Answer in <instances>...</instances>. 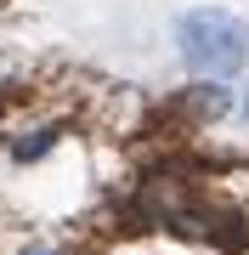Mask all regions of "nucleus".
<instances>
[{"instance_id": "nucleus-1", "label": "nucleus", "mask_w": 249, "mask_h": 255, "mask_svg": "<svg viewBox=\"0 0 249 255\" xmlns=\"http://www.w3.org/2000/svg\"><path fill=\"white\" fill-rule=\"evenodd\" d=\"M175 34H181L187 68L204 74V80H227V74H238L249 63V23L232 17V11H215V6L187 11Z\"/></svg>"}, {"instance_id": "nucleus-2", "label": "nucleus", "mask_w": 249, "mask_h": 255, "mask_svg": "<svg viewBox=\"0 0 249 255\" xmlns=\"http://www.w3.org/2000/svg\"><path fill=\"white\" fill-rule=\"evenodd\" d=\"M23 255H57V250H46V244H28V250H23Z\"/></svg>"}]
</instances>
